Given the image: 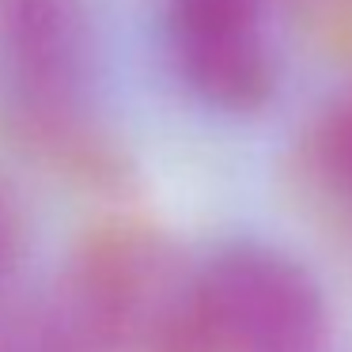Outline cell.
I'll list each match as a JSON object with an SVG mask.
<instances>
[{
    "instance_id": "obj_2",
    "label": "cell",
    "mask_w": 352,
    "mask_h": 352,
    "mask_svg": "<svg viewBox=\"0 0 352 352\" xmlns=\"http://www.w3.org/2000/svg\"><path fill=\"white\" fill-rule=\"evenodd\" d=\"M167 54L201 102L254 110L273 87V46L261 0H170Z\"/></svg>"
},
{
    "instance_id": "obj_3",
    "label": "cell",
    "mask_w": 352,
    "mask_h": 352,
    "mask_svg": "<svg viewBox=\"0 0 352 352\" xmlns=\"http://www.w3.org/2000/svg\"><path fill=\"white\" fill-rule=\"evenodd\" d=\"M8 54L27 102L69 114L87 87V16L80 0H8Z\"/></svg>"
},
{
    "instance_id": "obj_1",
    "label": "cell",
    "mask_w": 352,
    "mask_h": 352,
    "mask_svg": "<svg viewBox=\"0 0 352 352\" xmlns=\"http://www.w3.org/2000/svg\"><path fill=\"white\" fill-rule=\"evenodd\" d=\"M318 284L269 246H228L182 296V352H322Z\"/></svg>"
},
{
    "instance_id": "obj_4",
    "label": "cell",
    "mask_w": 352,
    "mask_h": 352,
    "mask_svg": "<svg viewBox=\"0 0 352 352\" xmlns=\"http://www.w3.org/2000/svg\"><path fill=\"white\" fill-rule=\"evenodd\" d=\"M318 160H322V170L329 175V182L352 197V99H344L329 114L318 140Z\"/></svg>"
},
{
    "instance_id": "obj_5",
    "label": "cell",
    "mask_w": 352,
    "mask_h": 352,
    "mask_svg": "<svg viewBox=\"0 0 352 352\" xmlns=\"http://www.w3.org/2000/svg\"><path fill=\"white\" fill-rule=\"evenodd\" d=\"M8 250H12V231H8V216H4V208H0V269H4V261H8Z\"/></svg>"
}]
</instances>
